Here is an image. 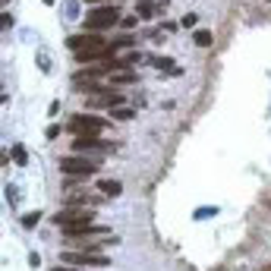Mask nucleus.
<instances>
[{"label":"nucleus","instance_id":"f257e3e1","mask_svg":"<svg viewBox=\"0 0 271 271\" xmlns=\"http://www.w3.org/2000/svg\"><path fill=\"white\" fill-rule=\"evenodd\" d=\"M117 22H120V7L117 4H101L95 10H88V16H85V32H104V29H114Z\"/></svg>","mask_w":271,"mask_h":271},{"label":"nucleus","instance_id":"f03ea898","mask_svg":"<svg viewBox=\"0 0 271 271\" xmlns=\"http://www.w3.org/2000/svg\"><path fill=\"white\" fill-rule=\"evenodd\" d=\"M69 133H76V136H85V133H104V129H111V120H104V117L98 114H76V117H69V123H66Z\"/></svg>","mask_w":271,"mask_h":271},{"label":"nucleus","instance_id":"7ed1b4c3","mask_svg":"<svg viewBox=\"0 0 271 271\" xmlns=\"http://www.w3.org/2000/svg\"><path fill=\"white\" fill-rule=\"evenodd\" d=\"M117 145L114 142H104L101 133H85V136H76L73 139V151H85V155H108Z\"/></svg>","mask_w":271,"mask_h":271},{"label":"nucleus","instance_id":"20e7f679","mask_svg":"<svg viewBox=\"0 0 271 271\" xmlns=\"http://www.w3.org/2000/svg\"><path fill=\"white\" fill-rule=\"evenodd\" d=\"M60 262L63 265H76V268H108L111 258L101 255V252H85L82 249V252H63Z\"/></svg>","mask_w":271,"mask_h":271},{"label":"nucleus","instance_id":"39448f33","mask_svg":"<svg viewBox=\"0 0 271 271\" xmlns=\"http://www.w3.org/2000/svg\"><path fill=\"white\" fill-rule=\"evenodd\" d=\"M98 167H101L98 161H88V158H82V155H66V158H60V170H63V173H73V176H95Z\"/></svg>","mask_w":271,"mask_h":271},{"label":"nucleus","instance_id":"423d86ee","mask_svg":"<svg viewBox=\"0 0 271 271\" xmlns=\"http://www.w3.org/2000/svg\"><path fill=\"white\" fill-rule=\"evenodd\" d=\"M123 104H126L123 92H117L114 85L98 92V95H88V108H123Z\"/></svg>","mask_w":271,"mask_h":271},{"label":"nucleus","instance_id":"0eeeda50","mask_svg":"<svg viewBox=\"0 0 271 271\" xmlns=\"http://www.w3.org/2000/svg\"><path fill=\"white\" fill-rule=\"evenodd\" d=\"M66 44L73 48V54H79V51H88V48H108L111 41H104L98 32H85V35H73Z\"/></svg>","mask_w":271,"mask_h":271},{"label":"nucleus","instance_id":"6e6552de","mask_svg":"<svg viewBox=\"0 0 271 271\" xmlns=\"http://www.w3.org/2000/svg\"><path fill=\"white\" fill-rule=\"evenodd\" d=\"M54 221L60 224V227H63V224H69V221H95V211L85 208V205H63L60 215H57Z\"/></svg>","mask_w":271,"mask_h":271},{"label":"nucleus","instance_id":"1a4fd4ad","mask_svg":"<svg viewBox=\"0 0 271 271\" xmlns=\"http://www.w3.org/2000/svg\"><path fill=\"white\" fill-rule=\"evenodd\" d=\"M133 44H136V35H129V32H126V35H120V38H114V41L108 44V51L117 57V54H120L123 48H133Z\"/></svg>","mask_w":271,"mask_h":271},{"label":"nucleus","instance_id":"9d476101","mask_svg":"<svg viewBox=\"0 0 271 271\" xmlns=\"http://www.w3.org/2000/svg\"><path fill=\"white\" fill-rule=\"evenodd\" d=\"M139 76L133 73V69H117V73H111L108 76V82H111V85H129V82H136Z\"/></svg>","mask_w":271,"mask_h":271},{"label":"nucleus","instance_id":"9b49d317","mask_svg":"<svg viewBox=\"0 0 271 271\" xmlns=\"http://www.w3.org/2000/svg\"><path fill=\"white\" fill-rule=\"evenodd\" d=\"M158 0H139V4H136V16L139 19H151V16H155L158 13Z\"/></svg>","mask_w":271,"mask_h":271},{"label":"nucleus","instance_id":"f8f14e48","mask_svg":"<svg viewBox=\"0 0 271 271\" xmlns=\"http://www.w3.org/2000/svg\"><path fill=\"white\" fill-rule=\"evenodd\" d=\"M98 190L108 196V199H117V196L123 193V186H120V180H101V183H98Z\"/></svg>","mask_w":271,"mask_h":271},{"label":"nucleus","instance_id":"ddd939ff","mask_svg":"<svg viewBox=\"0 0 271 271\" xmlns=\"http://www.w3.org/2000/svg\"><path fill=\"white\" fill-rule=\"evenodd\" d=\"M193 41L199 44V48H211V41H215V35H211L208 29H196V32H193Z\"/></svg>","mask_w":271,"mask_h":271},{"label":"nucleus","instance_id":"4468645a","mask_svg":"<svg viewBox=\"0 0 271 271\" xmlns=\"http://www.w3.org/2000/svg\"><path fill=\"white\" fill-rule=\"evenodd\" d=\"M151 63H155L158 69H164V73H176V66H173L170 57H151Z\"/></svg>","mask_w":271,"mask_h":271},{"label":"nucleus","instance_id":"2eb2a0df","mask_svg":"<svg viewBox=\"0 0 271 271\" xmlns=\"http://www.w3.org/2000/svg\"><path fill=\"white\" fill-rule=\"evenodd\" d=\"M111 117H114V120H133V117H136V111H133V108H126V104H123V108L111 111Z\"/></svg>","mask_w":271,"mask_h":271},{"label":"nucleus","instance_id":"dca6fc26","mask_svg":"<svg viewBox=\"0 0 271 271\" xmlns=\"http://www.w3.org/2000/svg\"><path fill=\"white\" fill-rule=\"evenodd\" d=\"M120 60H123V66H136L139 60H145V57H142V54H139V51H126V54L120 57Z\"/></svg>","mask_w":271,"mask_h":271},{"label":"nucleus","instance_id":"f3484780","mask_svg":"<svg viewBox=\"0 0 271 271\" xmlns=\"http://www.w3.org/2000/svg\"><path fill=\"white\" fill-rule=\"evenodd\" d=\"M38 221H41V211H29V215L22 218V227H26V230H32V227H35V224H38Z\"/></svg>","mask_w":271,"mask_h":271},{"label":"nucleus","instance_id":"a211bd4d","mask_svg":"<svg viewBox=\"0 0 271 271\" xmlns=\"http://www.w3.org/2000/svg\"><path fill=\"white\" fill-rule=\"evenodd\" d=\"M13 158H16V164H29V161H26V158H29V155H26V145H13Z\"/></svg>","mask_w":271,"mask_h":271},{"label":"nucleus","instance_id":"6ab92c4d","mask_svg":"<svg viewBox=\"0 0 271 271\" xmlns=\"http://www.w3.org/2000/svg\"><path fill=\"white\" fill-rule=\"evenodd\" d=\"M136 22H139V16L133 13V16H126V19H120V26H123V29L129 32V29H136Z\"/></svg>","mask_w":271,"mask_h":271},{"label":"nucleus","instance_id":"aec40b11","mask_svg":"<svg viewBox=\"0 0 271 271\" xmlns=\"http://www.w3.org/2000/svg\"><path fill=\"white\" fill-rule=\"evenodd\" d=\"M196 22H199L196 13H186V16H183V26H186V29H196Z\"/></svg>","mask_w":271,"mask_h":271},{"label":"nucleus","instance_id":"412c9836","mask_svg":"<svg viewBox=\"0 0 271 271\" xmlns=\"http://www.w3.org/2000/svg\"><path fill=\"white\" fill-rule=\"evenodd\" d=\"M57 136H60V126H57V123L48 126V139H57Z\"/></svg>","mask_w":271,"mask_h":271},{"label":"nucleus","instance_id":"4be33fe9","mask_svg":"<svg viewBox=\"0 0 271 271\" xmlns=\"http://www.w3.org/2000/svg\"><path fill=\"white\" fill-rule=\"evenodd\" d=\"M51 271H82V268H76V265H57V268H51Z\"/></svg>","mask_w":271,"mask_h":271},{"label":"nucleus","instance_id":"5701e85b","mask_svg":"<svg viewBox=\"0 0 271 271\" xmlns=\"http://www.w3.org/2000/svg\"><path fill=\"white\" fill-rule=\"evenodd\" d=\"M88 4H98V0H88Z\"/></svg>","mask_w":271,"mask_h":271},{"label":"nucleus","instance_id":"b1692460","mask_svg":"<svg viewBox=\"0 0 271 271\" xmlns=\"http://www.w3.org/2000/svg\"><path fill=\"white\" fill-rule=\"evenodd\" d=\"M265 4H271V0H265Z\"/></svg>","mask_w":271,"mask_h":271}]
</instances>
